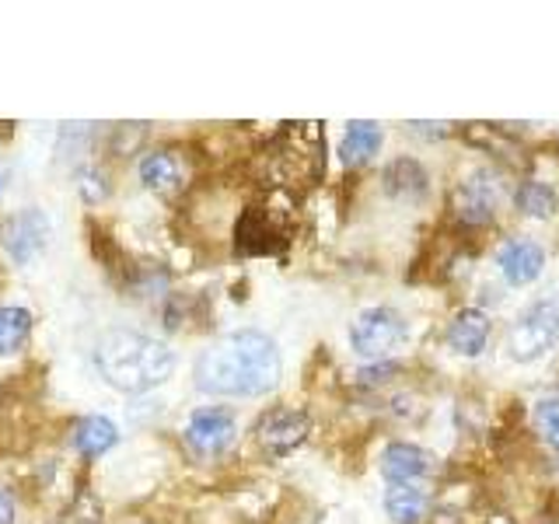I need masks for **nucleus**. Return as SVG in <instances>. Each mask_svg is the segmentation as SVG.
Listing matches in <instances>:
<instances>
[{"label": "nucleus", "mask_w": 559, "mask_h": 524, "mask_svg": "<svg viewBox=\"0 0 559 524\" xmlns=\"http://www.w3.org/2000/svg\"><path fill=\"white\" fill-rule=\"evenodd\" d=\"M119 444V430L109 416H84L74 427V448L84 458H102L105 451H112Z\"/></svg>", "instance_id": "nucleus-15"}, {"label": "nucleus", "mask_w": 559, "mask_h": 524, "mask_svg": "<svg viewBox=\"0 0 559 524\" xmlns=\"http://www.w3.org/2000/svg\"><path fill=\"white\" fill-rule=\"evenodd\" d=\"M311 430V419L301 409H270L255 424V444L270 454V458H284L294 448L305 444V437Z\"/></svg>", "instance_id": "nucleus-8"}, {"label": "nucleus", "mask_w": 559, "mask_h": 524, "mask_svg": "<svg viewBox=\"0 0 559 524\" xmlns=\"http://www.w3.org/2000/svg\"><path fill=\"white\" fill-rule=\"evenodd\" d=\"M384 189L399 200H419L427 192V171L413 157H399V162L389 165L384 171Z\"/></svg>", "instance_id": "nucleus-16"}, {"label": "nucleus", "mask_w": 559, "mask_h": 524, "mask_svg": "<svg viewBox=\"0 0 559 524\" xmlns=\"http://www.w3.org/2000/svg\"><path fill=\"white\" fill-rule=\"evenodd\" d=\"M60 524H105V517H102V507L92 497H78Z\"/></svg>", "instance_id": "nucleus-20"}, {"label": "nucleus", "mask_w": 559, "mask_h": 524, "mask_svg": "<svg viewBox=\"0 0 559 524\" xmlns=\"http://www.w3.org/2000/svg\"><path fill=\"white\" fill-rule=\"evenodd\" d=\"M235 413L224 406H203L186 419V444L197 458H217L235 444Z\"/></svg>", "instance_id": "nucleus-7"}, {"label": "nucleus", "mask_w": 559, "mask_h": 524, "mask_svg": "<svg viewBox=\"0 0 559 524\" xmlns=\"http://www.w3.org/2000/svg\"><path fill=\"white\" fill-rule=\"evenodd\" d=\"M518 210L532 221H549L556 214V189L542 179H524L518 189Z\"/></svg>", "instance_id": "nucleus-18"}, {"label": "nucleus", "mask_w": 559, "mask_h": 524, "mask_svg": "<svg viewBox=\"0 0 559 524\" xmlns=\"http://www.w3.org/2000/svg\"><path fill=\"white\" fill-rule=\"evenodd\" d=\"M409 340V325L395 308H367L349 325V346L364 360H384Z\"/></svg>", "instance_id": "nucleus-4"}, {"label": "nucleus", "mask_w": 559, "mask_h": 524, "mask_svg": "<svg viewBox=\"0 0 559 524\" xmlns=\"http://www.w3.org/2000/svg\"><path fill=\"white\" fill-rule=\"evenodd\" d=\"M136 171H140V182H144L151 192H157V196H171V192H179L182 182H186V168L171 151L144 154V157H140Z\"/></svg>", "instance_id": "nucleus-12"}, {"label": "nucleus", "mask_w": 559, "mask_h": 524, "mask_svg": "<svg viewBox=\"0 0 559 524\" xmlns=\"http://www.w3.org/2000/svg\"><path fill=\"white\" fill-rule=\"evenodd\" d=\"M284 360L276 343L259 329H238L231 336L210 343L197 360V389L221 398H259L270 395Z\"/></svg>", "instance_id": "nucleus-1"}, {"label": "nucleus", "mask_w": 559, "mask_h": 524, "mask_svg": "<svg viewBox=\"0 0 559 524\" xmlns=\"http://www.w3.org/2000/svg\"><path fill=\"white\" fill-rule=\"evenodd\" d=\"M32 336V311L0 305V357L17 354Z\"/></svg>", "instance_id": "nucleus-17"}, {"label": "nucleus", "mask_w": 559, "mask_h": 524, "mask_svg": "<svg viewBox=\"0 0 559 524\" xmlns=\"http://www.w3.org/2000/svg\"><path fill=\"white\" fill-rule=\"evenodd\" d=\"M381 140H384V133H381L378 122H371V119H354L346 127L343 140H340V162L346 168L367 165L381 151Z\"/></svg>", "instance_id": "nucleus-14"}, {"label": "nucleus", "mask_w": 559, "mask_h": 524, "mask_svg": "<svg viewBox=\"0 0 559 524\" xmlns=\"http://www.w3.org/2000/svg\"><path fill=\"white\" fill-rule=\"evenodd\" d=\"M49 238H52V224L39 206L14 210L4 221V231H0V245H4L14 266H28V262L39 259L49 249Z\"/></svg>", "instance_id": "nucleus-6"}, {"label": "nucleus", "mask_w": 559, "mask_h": 524, "mask_svg": "<svg viewBox=\"0 0 559 524\" xmlns=\"http://www.w3.org/2000/svg\"><path fill=\"white\" fill-rule=\"evenodd\" d=\"M500 179L489 168H479L465 175L462 182H454L451 196H448V210L454 221H462L468 227H479L489 224L497 217V206H500Z\"/></svg>", "instance_id": "nucleus-5"}, {"label": "nucleus", "mask_w": 559, "mask_h": 524, "mask_svg": "<svg viewBox=\"0 0 559 524\" xmlns=\"http://www.w3.org/2000/svg\"><path fill=\"white\" fill-rule=\"evenodd\" d=\"M92 357L98 378L122 395L154 392L175 374V349L136 329H109L98 336Z\"/></svg>", "instance_id": "nucleus-2"}, {"label": "nucleus", "mask_w": 559, "mask_h": 524, "mask_svg": "<svg viewBox=\"0 0 559 524\" xmlns=\"http://www.w3.org/2000/svg\"><path fill=\"white\" fill-rule=\"evenodd\" d=\"M0 524H14V500L0 489Z\"/></svg>", "instance_id": "nucleus-21"}, {"label": "nucleus", "mask_w": 559, "mask_h": 524, "mask_svg": "<svg viewBox=\"0 0 559 524\" xmlns=\"http://www.w3.org/2000/svg\"><path fill=\"white\" fill-rule=\"evenodd\" d=\"M535 430L552 451H559V395L542 398L535 406Z\"/></svg>", "instance_id": "nucleus-19"}, {"label": "nucleus", "mask_w": 559, "mask_h": 524, "mask_svg": "<svg viewBox=\"0 0 559 524\" xmlns=\"http://www.w3.org/2000/svg\"><path fill=\"white\" fill-rule=\"evenodd\" d=\"M384 511L395 524H424L433 511V497L419 483H389Z\"/></svg>", "instance_id": "nucleus-11"}, {"label": "nucleus", "mask_w": 559, "mask_h": 524, "mask_svg": "<svg viewBox=\"0 0 559 524\" xmlns=\"http://www.w3.org/2000/svg\"><path fill=\"white\" fill-rule=\"evenodd\" d=\"M559 343V301H535L507 329V354L518 364L546 357Z\"/></svg>", "instance_id": "nucleus-3"}, {"label": "nucleus", "mask_w": 559, "mask_h": 524, "mask_svg": "<svg viewBox=\"0 0 559 524\" xmlns=\"http://www.w3.org/2000/svg\"><path fill=\"white\" fill-rule=\"evenodd\" d=\"M381 476L389 483H424L427 476L437 472V458L419 444L406 441H392L381 451Z\"/></svg>", "instance_id": "nucleus-9"}, {"label": "nucleus", "mask_w": 559, "mask_h": 524, "mask_svg": "<svg viewBox=\"0 0 559 524\" xmlns=\"http://www.w3.org/2000/svg\"><path fill=\"white\" fill-rule=\"evenodd\" d=\"M497 266L511 287H528L532 279H538L542 270H546V252H542V245L528 238H514L500 249Z\"/></svg>", "instance_id": "nucleus-10"}, {"label": "nucleus", "mask_w": 559, "mask_h": 524, "mask_svg": "<svg viewBox=\"0 0 559 524\" xmlns=\"http://www.w3.org/2000/svg\"><path fill=\"white\" fill-rule=\"evenodd\" d=\"M489 343V319L479 308H465L454 314V322L448 325V346L459 357H479Z\"/></svg>", "instance_id": "nucleus-13"}]
</instances>
